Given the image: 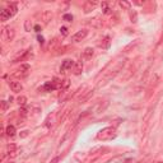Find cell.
Masks as SVG:
<instances>
[{
    "mask_svg": "<svg viewBox=\"0 0 163 163\" xmlns=\"http://www.w3.org/2000/svg\"><path fill=\"white\" fill-rule=\"evenodd\" d=\"M5 134H7L8 136H10V138H13V136L15 135V126L8 125L7 129H5Z\"/></svg>",
    "mask_w": 163,
    "mask_h": 163,
    "instance_id": "cell-14",
    "label": "cell"
},
{
    "mask_svg": "<svg viewBox=\"0 0 163 163\" xmlns=\"http://www.w3.org/2000/svg\"><path fill=\"white\" fill-rule=\"evenodd\" d=\"M130 19L132 23H135L136 20H138V14H136L135 10H130Z\"/></svg>",
    "mask_w": 163,
    "mask_h": 163,
    "instance_id": "cell-21",
    "label": "cell"
},
{
    "mask_svg": "<svg viewBox=\"0 0 163 163\" xmlns=\"http://www.w3.org/2000/svg\"><path fill=\"white\" fill-rule=\"evenodd\" d=\"M60 33H61L63 36H68L69 35V29H68L66 27H61L60 28Z\"/></svg>",
    "mask_w": 163,
    "mask_h": 163,
    "instance_id": "cell-23",
    "label": "cell"
},
{
    "mask_svg": "<svg viewBox=\"0 0 163 163\" xmlns=\"http://www.w3.org/2000/svg\"><path fill=\"white\" fill-rule=\"evenodd\" d=\"M59 159H60V157H56V158H54V159L51 161V163H57V162H59Z\"/></svg>",
    "mask_w": 163,
    "mask_h": 163,
    "instance_id": "cell-25",
    "label": "cell"
},
{
    "mask_svg": "<svg viewBox=\"0 0 163 163\" xmlns=\"http://www.w3.org/2000/svg\"><path fill=\"white\" fill-rule=\"evenodd\" d=\"M117 132H116V129L115 127H103L101 129L100 131L97 132V139L98 140H102V141H106V140H112L116 138Z\"/></svg>",
    "mask_w": 163,
    "mask_h": 163,
    "instance_id": "cell-1",
    "label": "cell"
},
{
    "mask_svg": "<svg viewBox=\"0 0 163 163\" xmlns=\"http://www.w3.org/2000/svg\"><path fill=\"white\" fill-rule=\"evenodd\" d=\"M18 103H19V106H22V107H24L25 106V103H27V97H24V96H20V97H18Z\"/></svg>",
    "mask_w": 163,
    "mask_h": 163,
    "instance_id": "cell-19",
    "label": "cell"
},
{
    "mask_svg": "<svg viewBox=\"0 0 163 163\" xmlns=\"http://www.w3.org/2000/svg\"><path fill=\"white\" fill-rule=\"evenodd\" d=\"M38 41H40V44L42 45V44H44V37H41V36H40V37H38Z\"/></svg>",
    "mask_w": 163,
    "mask_h": 163,
    "instance_id": "cell-28",
    "label": "cell"
},
{
    "mask_svg": "<svg viewBox=\"0 0 163 163\" xmlns=\"http://www.w3.org/2000/svg\"><path fill=\"white\" fill-rule=\"evenodd\" d=\"M5 9L9 12V14L13 17V15L17 14V12H18V5H17V3H8Z\"/></svg>",
    "mask_w": 163,
    "mask_h": 163,
    "instance_id": "cell-8",
    "label": "cell"
},
{
    "mask_svg": "<svg viewBox=\"0 0 163 163\" xmlns=\"http://www.w3.org/2000/svg\"><path fill=\"white\" fill-rule=\"evenodd\" d=\"M101 8H102V12L105 14H110L111 13V8H110V4L108 3H102L101 4Z\"/></svg>",
    "mask_w": 163,
    "mask_h": 163,
    "instance_id": "cell-16",
    "label": "cell"
},
{
    "mask_svg": "<svg viewBox=\"0 0 163 163\" xmlns=\"http://www.w3.org/2000/svg\"><path fill=\"white\" fill-rule=\"evenodd\" d=\"M74 60H71V59H66V60H64L63 64H61V66H60V71L61 73H65L66 70H70L73 66H74Z\"/></svg>",
    "mask_w": 163,
    "mask_h": 163,
    "instance_id": "cell-6",
    "label": "cell"
},
{
    "mask_svg": "<svg viewBox=\"0 0 163 163\" xmlns=\"http://www.w3.org/2000/svg\"><path fill=\"white\" fill-rule=\"evenodd\" d=\"M7 151H8V154H12L13 152H17L18 151V148H17V145L15 144H8L7 145Z\"/></svg>",
    "mask_w": 163,
    "mask_h": 163,
    "instance_id": "cell-17",
    "label": "cell"
},
{
    "mask_svg": "<svg viewBox=\"0 0 163 163\" xmlns=\"http://www.w3.org/2000/svg\"><path fill=\"white\" fill-rule=\"evenodd\" d=\"M29 70H31V66L28 64H22L14 73V76H17V78H25L29 74Z\"/></svg>",
    "mask_w": 163,
    "mask_h": 163,
    "instance_id": "cell-3",
    "label": "cell"
},
{
    "mask_svg": "<svg viewBox=\"0 0 163 163\" xmlns=\"http://www.w3.org/2000/svg\"><path fill=\"white\" fill-rule=\"evenodd\" d=\"M32 27H33V24H32L31 20H29V19L25 20V22H24V29H25V31L29 32V31L32 29Z\"/></svg>",
    "mask_w": 163,
    "mask_h": 163,
    "instance_id": "cell-20",
    "label": "cell"
},
{
    "mask_svg": "<svg viewBox=\"0 0 163 163\" xmlns=\"http://www.w3.org/2000/svg\"><path fill=\"white\" fill-rule=\"evenodd\" d=\"M119 5L122 8V9H125V10H130V8H131V4L129 3V1H125V0H121V1H119Z\"/></svg>",
    "mask_w": 163,
    "mask_h": 163,
    "instance_id": "cell-15",
    "label": "cell"
},
{
    "mask_svg": "<svg viewBox=\"0 0 163 163\" xmlns=\"http://www.w3.org/2000/svg\"><path fill=\"white\" fill-rule=\"evenodd\" d=\"M41 18H42V20H44V23L47 24L51 19H52V13L49 12V10H46V12H44V13L41 14Z\"/></svg>",
    "mask_w": 163,
    "mask_h": 163,
    "instance_id": "cell-11",
    "label": "cell"
},
{
    "mask_svg": "<svg viewBox=\"0 0 163 163\" xmlns=\"http://www.w3.org/2000/svg\"><path fill=\"white\" fill-rule=\"evenodd\" d=\"M9 18H12V15L9 14V12H8L5 8L1 9V12H0V20H1V22H5V20H8Z\"/></svg>",
    "mask_w": 163,
    "mask_h": 163,
    "instance_id": "cell-12",
    "label": "cell"
},
{
    "mask_svg": "<svg viewBox=\"0 0 163 163\" xmlns=\"http://www.w3.org/2000/svg\"><path fill=\"white\" fill-rule=\"evenodd\" d=\"M82 71H83V63L76 61L74 64V66H73V73H74V75H79L82 74Z\"/></svg>",
    "mask_w": 163,
    "mask_h": 163,
    "instance_id": "cell-10",
    "label": "cell"
},
{
    "mask_svg": "<svg viewBox=\"0 0 163 163\" xmlns=\"http://www.w3.org/2000/svg\"><path fill=\"white\" fill-rule=\"evenodd\" d=\"M42 89L46 92H51V91H54V89H56V84H55L54 82H47L44 87H42Z\"/></svg>",
    "mask_w": 163,
    "mask_h": 163,
    "instance_id": "cell-13",
    "label": "cell"
},
{
    "mask_svg": "<svg viewBox=\"0 0 163 163\" xmlns=\"http://www.w3.org/2000/svg\"><path fill=\"white\" fill-rule=\"evenodd\" d=\"M14 36H15V31L13 28L4 27L1 29V40L4 42H7V44H8V42H12L13 38H14Z\"/></svg>",
    "mask_w": 163,
    "mask_h": 163,
    "instance_id": "cell-2",
    "label": "cell"
},
{
    "mask_svg": "<svg viewBox=\"0 0 163 163\" xmlns=\"http://www.w3.org/2000/svg\"><path fill=\"white\" fill-rule=\"evenodd\" d=\"M35 31H36V32H40V31H41V27H40V25H38V24H37V25H35Z\"/></svg>",
    "mask_w": 163,
    "mask_h": 163,
    "instance_id": "cell-26",
    "label": "cell"
},
{
    "mask_svg": "<svg viewBox=\"0 0 163 163\" xmlns=\"http://www.w3.org/2000/svg\"><path fill=\"white\" fill-rule=\"evenodd\" d=\"M0 105H1V112H7V110L9 108V102H7V101H1L0 102Z\"/></svg>",
    "mask_w": 163,
    "mask_h": 163,
    "instance_id": "cell-18",
    "label": "cell"
},
{
    "mask_svg": "<svg viewBox=\"0 0 163 163\" xmlns=\"http://www.w3.org/2000/svg\"><path fill=\"white\" fill-rule=\"evenodd\" d=\"M9 87L12 89V92L14 93H19L23 91V85L19 80H9Z\"/></svg>",
    "mask_w": 163,
    "mask_h": 163,
    "instance_id": "cell-5",
    "label": "cell"
},
{
    "mask_svg": "<svg viewBox=\"0 0 163 163\" xmlns=\"http://www.w3.org/2000/svg\"><path fill=\"white\" fill-rule=\"evenodd\" d=\"M87 36H88V31H87V29H80V31H78L74 36L71 37V42L76 44V42H79V41H82V40H84V38L87 37Z\"/></svg>",
    "mask_w": 163,
    "mask_h": 163,
    "instance_id": "cell-4",
    "label": "cell"
},
{
    "mask_svg": "<svg viewBox=\"0 0 163 163\" xmlns=\"http://www.w3.org/2000/svg\"><path fill=\"white\" fill-rule=\"evenodd\" d=\"M22 132H23V134L20 135V136H22V138H25V136L28 135V131H27V130H25V131H22Z\"/></svg>",
    "mask_w": 163,
    "mask_h": 163,
    "instance_id": "cell-27",
    "label": "cell"
},
{
    "mask_svg": "<svg viewBox=\"0 0 163 163\" xmlns=\"http://www.w3.org/2000/svg\"><path fill=\"white\" fill-rule=\"evenodd\" d=\"M57 45H59V38H54L52 44H50V49H55Z\"/></svg>",
    "mask_w": 163,
    "mask_h": 163,
    "instance_id": "cell-24",
    "label": "cell"
},
{
    "mask_svg": "<svg viewBox=\"0 0 163 163\" xmlns=\"http://www.w3.org/2000/svg\"><path fill=\"white\" fill-rule=\"evenodd\" d=\"M9 163H13V162H9Z\"/></svg>",
    "mask_w": 163,
    "mask_h": 163,
    "instance_id": "cell-29",
    "label": "cell"
},
{
    "mask_svg": "<svg viewBox=\"0 0 163 163\" xmlns=\"http://www.w3.org/2000/svg\"><path fill=\"white\" fill-rule=\"evenodd\" d=\"M93 54H94V51H93L92 47H87V49L83 51V54H82V59L85 60V61H88V60L92 59Z\"/></svg>",
    "mask_w": 163,
    "mask_h": 163,
    "instance_id": "cell-9",
    "label": "cell"
},
{
    "mask_svg": "<svg viewBox=\"0 0 163 163\" xmlns=\"http://www.w3.org/2000/svg\"><path fill=\"white\" fill-rule=\"evenodd\" d=\"M63 19L65 20V22H73V15L71 14H64Z\"/></svg>",
    "mask_w": 163,
    "mask_h": 163,
    "instance_id": "cell-22",
    "label": "cell"
},
{
    "mask_svg": "<svg viewBox=\"0 0 163 163\" xmlns=\"http://www.w3.org/2000/svg\"><path fill=\"white\" fill-rule=\"evenodd\" d=\"M98 5V3L97 1H92V0H88V1H85L84 3V5H83V10H84V13H89V12H92V10H94L96 9V7Z\"/></svg>",
    "mask_w": 163,
    "mask_h": 163,
    "instance_id": "cell-7",
    "label": "cell"
}]
</instances>
